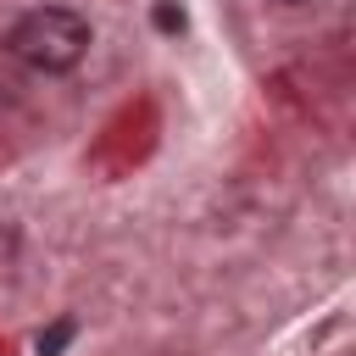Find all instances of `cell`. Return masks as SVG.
Returning <instances> with one entry per match:
<instances>
[{
    "instance_id": "3",
    "label": "cell",
    "mask_w": 356,
    "mask_h": 356,
    "mask_svg": "<svg viewBox=\"0 0 356 356\" xmlns=\"http://www.w3.org/2000/svg\"><path fill=\"white\" fill-rule=\"evenodd\" d=\"M150 22H156L161 33H184V6H172V0H156V11H150Z\"/></svg>"
},
{
    "instance_id": "4",
    "label": "cell",
    "mask_w": 356,
    "mask_h": 356,
    "mask_svg": "<svg viewBox=\"0 0 356 356\" xmlns=\"http://www.w3.org/2000/svg\"><path fill=\"white\" fill-rule=\"evenodd\" d=\"M278 6H323V0H278Z\"/></svg>"
},
{
    "instance_id": "1",
    "label": "cell",
    "mask_w": 356,
    "mask_h": 356,
    "mask_svg": "<svg viewBox=\"0 0 356 356\" xmlns=\"http://www.w3.org/2000/svg\"><path fill=\"white\" fill-rule=\"evenodd\" d=\"M6 50L33 72H72L89 56V22L72 6H33L11 22Z\"/></svg>"
},
{
    "instance_id": "2",
    "label": "cell",
    "mask_w": 356,
    "mask_h": 356,
    "mask_svg": "<svg viewBox=\"0 0 356 356\" xmlns=\"http://www.w3.org/2000/svg\"><path fill=\"white\" fill-rule=\"evenodd\" d=\"M67 339H72V317H61V323H50V328L39 334V356H61Z\"/></svg>"
}]
</instances>
